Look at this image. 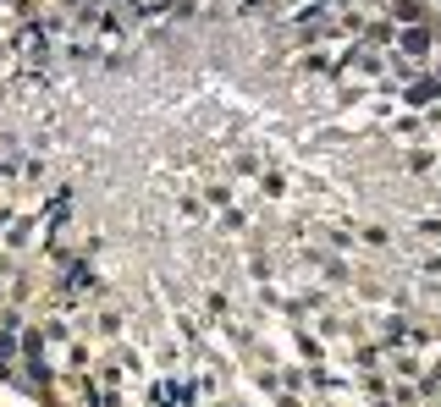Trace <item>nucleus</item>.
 <instances>
[{
  "label": "nucleus",
  "mask_w": 441,
  "mask_h": 407,
  "mask_svg": "<svg viewBox=\"0 0 441 407\" xmlns=\"http://www.w3.org/2000/svg\"><path fill=\"white\" fill-rule=\"evenodd\" d=\"M403 50H408V56H425V50H430V33H425V28H408V33H403Z\"/></svg>",
  "instance_id": "f257e3e1"
},
{
  "label": "nucleus",
  "mask_w": 441,
  "mask_h": 407,
  "mask_svg": "<svg viewBox=\"0 0 441 407\" xmlns=\"http://www.w3.org/2000/svg\"><path fill=\"white\" fill-rule=\"evenodd\" d=\"M436 94H441V83H430V78H425V83H414V88H408V105H430Z\"/></svg>",
  "instance_id": "f03ea898"
},
{
  "label": "nucleus",
  "mask_w": 441,
  "mask_h": 407,
  "mask_svg": "<svg viewBox=\"0 0 441 407\" xmlns=\"http://www.w3.org/2000/svg\"><path fill=\"white\" fill-rule=\"evenodd\" d=\"M17 352V342H11V330H0V358H11Z\"/></svg>",
  "instance_id": "7ed1b4c3"
}]
</instances>
